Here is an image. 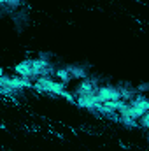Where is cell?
Masks as SVG:
<instances>
[{
  "instance_id": "16",
  "label": "cell",
  "mask_w": 149,
  "mask_h": 151,
  "mask_svg": "<svg viewBox=\"0 0 149 151\" xmlns=\"http://www.w3.org/2000/svg\"><path fill=\"white\" fill-rule=\"evenodd\" d=\"M135 90H137V93L140 95V93H146L149 90V84H146V83H142V84H139V86H135Z\"/></svg>"
},
{
  "instance_id": "3",
  "label": "cell",
  "mask_w": 149,
  "mask_h": 151,
  "mask_svg": "<svg viewBox=\"0 0 149 151\" xmlns=\"http://www.w3.org/2000/svg\"><path fill=\"white\" fill-rule=\"evenodd\" d=\"M98 86H100V84H98V79H95V77H86V79L81 81V84L74 90L72 95H74L75 99H77V97H95Z\"/></svg>"
},
{
  "instance_id": "7",
  "label": "cell",
  "mask_w": 149,
  "mask_h": 151,
  "mask_svg": "<svg viewBox=\"0 0 149 151\" xmlns=\"http://www.w3.org/2000/svg\"><path fill=\"white\" fill-rule=\"evenodd\" d=\"M75 104H77L79 107L90 111V113H97V107H98L100 100L97 99V95H95V97H77V99H75Z\"/></svg>"
},
{
  "instance_id": "17",
  "label": "cell",
  "mask_w": 149,
  "mask_h": 151,
  "mask_svg": "<svg viewBox=\"0 0 149 151\" xmlns=\"http://www.w3.org/2000/svg\"><path fill=\"white\" fill-rule=\"evenodd\" d=\"M4 77V69H0V79Z\"/></svg>"
},
{
  "instance_id": "18",
  "label": "cell",
  "mask_w": 149,
  "mask_h": 151,
  "mask_svg": "<svg viewBox=\"0 0 149 151\" xmlns=\"http://www.w3.org/2000/svg\"><path fill=\"white\" fill-rule=\"evenodd\" d=\"M0 5H4V0H0Z\"/></svg>"
},
{
  "instance_id": "14",
  "label": "cell",
  "mask_w": 149,
  "mask_h": 151,
  "mask_svg": "<svg viewBox=\"0 0 149 151\" xmlns=\"http://www.w3.org/2000/svg\"><path fill=\"white\" fill-rule=\"evenodd\" d=\"M137 123L142 127V128H149V114L148 113H144L139 119H137Z\"/></svg>"
},
{
  "instance_id": "8",
  "label": "cell",
  "mask_w": 149,
  "mask_h": 151,
  "mask_svg": "<svg viewBox=\"0 0 149 151\" xmlns=\"http://www.w3.org/2000/svg\"><path fill=\"white\" fill-rule=\"evenodd\" d=\"M117 91H119V100L121 102H132L139 93L133 86H128V84H119L117 86Z\"/></svg>"
},
{
  "instance_id": "10",
  "label": "cell",
  "mask_w": 149,
  "mask_h": 151,
  "mask_svg": "<svg viewBox=\"0 0 149 151\" xmlns=\"http://www.w3.org/2000/svg\"><path fill=\"white\" fill-rule=\"evenodd\" d=\"M117 107H119V102H111V100H107V102L98 104L97 111L102 113V114H114V113H117Z\"/></svg>"
},
{
  "instance_id": "2",
  "label": "cell",
  "mask_w": 149,
  "mask_h": 151,
  "mask_svg": "<svg viewBox=\"0 0 149 151\" xmlns=\"http://www.w3.org/2000/svg\"><path fill=\"white\" fill-rule=\"evenodd\" d=\"M34 84L32 83H28V81H25L23 77H19V76H12V77H2L0 79V93H4V95H14V93H18L19 90H25V88H32Z\"/></svg>"
},
{
  "instance_id": "15",
  "label": "cell",
  "mask_w": 149,
  "mask_h": 151,
  "mask_svg": "<svg viewBox=\"0 0 149 151\" xmlns=\"http://www.w3.org/2000/svg\"><path fill=\"white\" fill-rule=\"evenodd\" d=\"M119 119H121V123H123L125 127H135V125H137V121H133L132 118H128V116H125V114L119 116Z\"/></svg>"
},
{
  "instance_id": "4",
  "label": "cell",
  "mask_w": 149,
  "mask_h": 151,
  "mask_svg": "<svg viewBox=\"0 0 149 151\" xmlns=\"http://www.w3.org/2000/svg\"><path fill=\"white\" fill-rule=\"evenodd\" d=\"M32 69H34V72H35L39 77H42V76L53 77V76H54V69L51 67V63H49V60H47L46 55H40L37 60H32Z\"/></svg>"
},
{
  "instance_id": "13",
  "label": "cell",
  "mask_w": 149,
  "mask_h": 151,
  "mask_svg": "<svg viewBox=\"0 0 149 151\" xmlns=\"http://www.w3.org/2000/svg\"><path fill=\"white\" fill-rule=\"evenodd\" d=\"M4 5H5V7H9L11 11H16V9H19L21 0H4Z\"/></svg>"
},
{
  "instance_id": "12",
  "label": "cell",
  "mask_w": 149,
  "mask_h": 151,
  "mask_svg": "<svg viewBox=\"0 0 149 151\" xmlns=\"http://www.w3.org/2000/svg\"><path fill=\"white\" fill-rule=\"evenodd\" d=\"M54 76H56V81L58 83H62L63 86L65 84H69L70 81H72V77H70V74L65 70V69H60V70H54Z\"/></svg>"
},
{
  "instance_id": "9",
  "label": "cell",
  "mask_w": 149,
  "mask_h": 151,
  "mask_svg": "<svg viewBox=\"0 0 149 151\" xmlns=\"http://www.w3.org/2000/svg\"><path fill=\"white\" fill-rule=\"evenodd\" d=\"M65 70L70 74L72 79H77V81H82V79L88 77V72L82 67H77V65H69V67H65Z\"/></svg>"
},
{
  "instance_id": "5",
  "label": "cell",
  "mask_w": 149,
  "mask_h": 151,
  "mask_svg": "<svg viewBox=\"0 0 149 151\" xmlns=\"http://www.w3.org/2000/svg\"><path fill=\"white\" fill-rule=\"evenodd\" d=\"M97 99L100 100V104H102V102H107V100H111V102H121V100H119L117 86H114V84L98 86V90H97Z\"/></svg>"
},
{
  "instance_id": "6",
  "label": "cell",
  "mask_w": 149,
  "mask_h": 151,
  "mask_svg": "<svg viewBox=\"0 0 149 151\" xmlns=\"http://www.w3.org/2000/svg\"><path fill=\"white\" fill-rule=\"evenodd\" d=\"M14 70H16V76L23 77L25 81H28V83H32V84L37 81V77H39V76L34 72V69H32V60H25V62L18 63V65L14 67Z\"/></svg>"
},
{
  "instance_id": "1",
  "label": "cell",
  "mask_w": 149,
  "mask_h": 151,
  "mask_svg": "<svg viewBox=\"0 0 149 151\" xmlns=\"http://www.w3.org/2000/svg\"><path fill=\"white\" fill-rule=\"evenodd\" d=\"M34 88L37 90L39 93H51V95H56V97H63L67 99L69 102H75V97L72 93H69L65 90V86L58 81H54L53 77L49 76H42V77H37V81L34 83Z\"/></svg>"
},
{
  "instance_id": "11",
  "label": "cell",
  "mask_w": 149,
  "mask_h": 151,
  "mask_svg": "<svg viewBox=\"0 0 149 151\" xmlns=\"http://www.w3.org/2000/svg\"><path fill=\"white\" fill-rule=\"evenodd\" d=\"M130 104H132V107H133V109H137L140 114H144V113H148V111H149V102L146 100V99H142L140 95H137Z\"/></svg>"
}]
</instances>
